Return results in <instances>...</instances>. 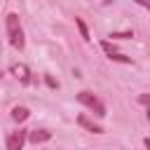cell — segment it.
Masks as SVG:
<instances>
[{"label":"cell","mask_w":150,"mask_h":150,"mask_svg":"<svg viewBox=\"0 0 150 150\" xmlns=\"http://www.w3.org/2000/svg\"><path fill=\"white\" fill-rule=\"evenodd\" d=\"M108 38H112V40H124V38H134V33H131V30H124V33H110Z\"/></svg>","instance_id":"30bf717a"},{"label":"cell","mask_w":150,"mask_h":150,"mask_svg":"<svg viewBox=\"0 0 150 150\" xmlns=\"http://www.w3.org/2000/svg\"><path fill=\"white\" fill-rule=\"evenodd\" d=\"M77 101H80L82 105H87L89 110H94L96 117H105V105H103L91 91H80V94H77Z\"/></svg>","instance_id":"7a4b0ae2"},{"label":"cell","mask_w":150,"mask_h":150,"mask_svg":"<svg viewBox=\"0 0 150 150\" xmlns=\"http://www.w3.org/2000/svg\"><path fill=\"white\" fill-rule=\"evenodd\" d=\"M5 30H7V38H9V45L16 47V49H23L26 40H23V28L19 23V16L16 14H7L5 19Z\"/></svg>","instance_id":"6da1fadb"},{"label":"cell","mask_w":150,"mask_h":150,"mask_svg":"<svg viewBox=\"0 0 150 150\" xmlns=\"http://www.w3.org/2000/svg\"><path fill=\"white\" fill-rule=\"evenodd\" d=\"M134 2H138V5H143V7H148V9H150V0H134Z\"/></svg>","instance_id":"4fadbf2b"},{"label":"cell","mask_w":150,"mask_h":150,"mask_svg":"<svg viewBox=\"0 0 150 150\" xmlns=\"http://www.w3.org/2000/svg\"><path fill=\"white\" fill-rule=\"evenodd\" d=\"M138 101H141L143 105H148V108H150V94H141V96H138Z\"/></svg>","instance_id":"8fae6325"},{"label":"cell","mask_w":150,"mask_h":150,"mask_svg":"<svg viewBox=\"0 0 150 150\" xmlns=\"http://www.w3.org/2000/svg\"><path fill=\"white\" fill-rule=\"evenodd\" d=\"M77 124H80V127H84V129H87V131H91V134H103V127L94 124L87 115H77Z\"/></svg>","instance_id":"8992f818"},{"label":"cell","mask_w":150,"mask_h":150,"mask_svg":"<svg viewBox=\"0 0 150 150\" xmlns=\"http://www.w3.org/2000/svg\"><path fill=\"white\" fill-rule=\"evenodd\" d=\"M143 143H145V148H148V150H150V138H145V141H143Z\"/></svg>","instance_id":"5bb4252c"},{"label":"cell","mask_w":150,"mask_h":150,"mask_svg":"<svg viewBox=\"0 0 150 150\" xmlns=\"http://www.w3.org/2000/svg\"><path fill=\"white\" fill-rule=\"evenodd\" d=\"M28 115H30V110H28V108H23V105H16V108L12 110V117H14L16 122H23V120H28Z\"/></svg>","instance_id":"52a82bcc"},{"label":"cell","mask_w":150,"mask_h":150,"mask_svg":"<svg viewBox=\"0 0 150 150\" xmlns=\"http://www.w3.org/2000/svg\"><path fill=\"white\" fill-rule=\"evenodd\" d=\"M101 49H103V52H105L108 56H112V54H117V52H115V47L110 45V40H103V42H101Z\"/></svg>","instance_id":"9c48e42d"},{"label":"cell","mask_w":150,"mask_h":150,"mask_svg":"<svg viewBox=\"0 0 150 150\" xmlns=\"http://www.w3.org/2000/svg\"><path fill=\"white\" fill-rule=\"evenodd\" d=\"M12 73L19 77V82H21V84H30V73H28V66H23V63H14V66H12Z\"/></svg>","instance_id":"5b68a950"},{"label":"cell","mask_w":150,"mask_h":150,"mask_svg":"<svg viewBox=\"0 0 150 150\" xmlns=\"http://www.w3.org/2000/svg\"><path fill=\"white\" fill-rule=\"evenodd\" d=\"M148 120H150V108H148Z\"/></svg>","instance_id":"9a60e30c"},{"label":"cell","mask_w":150,"mask_h":150,"mask_svg":"<svg viewBox=\"0 0 150 150\" xmlns=\"http://www.w3.org/2000/svg\"><path fill=\"white\" fill-rule=\"evenodd\" d=\"M49 138H52V131H47V129H30L28 131V141L35 143V145L38 143H47Z\"/></svg>","instance_id":"277c9868"},{"label":"cell","mask_w":150,"mask_h":150,"mask_svg":"<svg viewBox=\"0 0 150 150\" xmlns=\"http://www.w3.org/2000/svg\"><path fill=\"white\" fill-rule=\"evenodd\" d=\"M75 23H77V30H80V35H82V40H89V30H87V23L80 19V16H75Z\"/></svg>","instance_id":"ba28073f"},{"label":"cell","mask_w":150,"mask_h":150,"mask_svg":"<svg viewBox=\"0 0 150 150\" xmlns=\"http://www.w3.org/2000/svg\"><path fill=\"white\" fill-rule=\"evenodd\" d=\"M26 138H28V131H26V129L12 131V134L7 136V150H21L23 143H26Z\"/></svg>","instance_id":"3957f363"},{"label":"cell","mask_w":150,"mask_h":150,"mask_svg":"<svg viewBox=\"0 0 150 150\" xmlns=\"http://www.w3.org/2000/svg\"><path fill=\"white\" fill-rule=\"evenodd\" d=\"M45 82H47V87H52V89H56V87H59V82H54L49 75H45Z\"/></svg>","instance_id":"7c38bea8"}]
</instances>
